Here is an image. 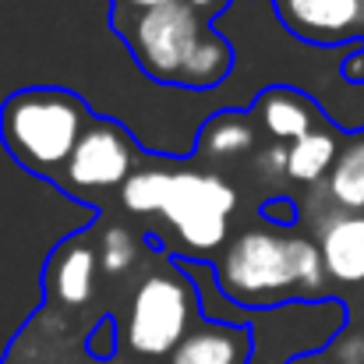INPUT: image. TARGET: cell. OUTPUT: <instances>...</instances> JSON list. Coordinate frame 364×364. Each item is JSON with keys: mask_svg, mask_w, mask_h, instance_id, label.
I'll list each match as a JSON object with an SVG mask.
<instances>
[{"mask_svg": "<svg viewBox=\"0 0 364 364\" xmlns=\"http://www.w3.org/2000/svg\"><path fill=\"white\" fill-rule=\"evenodd\" d=\"M230 68H234V50H230V43H227L220 32L209 28V32L202 36L198 50L191 53V60L184 64V71H181V78H177V89H191V92L216 89V85L227 82Z\"/></svg>", "mask_w": 364, "mask_h": 364, "instance_id": "cell-12", "label": "cell"}, {"mask_svg": "<svg viewBox=\"0 0 364 364\" xmlns=\"http://www.w3.org/2000/svg\"><path fill=\"white\" fill-rule=\"evenodd\" d=\"M46 283H50V294L60 304H68V308L85 304L96 290V255H92V247L82 237L60 244L50 258Z\"/></svg>", "mask_w": 364, "mask_h": 364, "instance_id": "cell-10", "label": "cell"}, {"mask_svg": "<svg viewBox=\"0 0 364 364\" xmlns=\"http://www.w3.org/2000/svg\"><path fill=\"white\" fill-rule=\"evenodd\" d=\"M287 163H290V145H269V149H262L255 156V170L269 184H276V181L287 177Z\"/></svg>", "mask_w": 364, "mask_h": 364, "instance_id": "cell-19", "label": "cell"}, {"mask_svg": "<svg viewBox=\"0 0 364 364\" xmlns=\"http://www.w3.org/2000/svg\"><path fill=\"white\" fill-rule=\"evenodd\" d=\"M258 213H262V220H265L269 227H279V230L297 223V205H294V198H283V195H279V198H269Z\"/></svg>", "mask_w": 364, "mask_h": 364, "instance_id": "cell-20", "label": "cell"}, {"mask_svg": "<svg viewBox=\"0 0 364 364\" xmlns=\"http://www.w3.org/2000/svg\"><path fill=\"white\" fill-rule=\"evenodd\" d=\"M202 11L191 7L188 0H170L149 11H138L131 28H127V46L138 60V68L159 82V85H177L184 64L198 50L205 36Z\"/></svg>", "mask_w": 364, "mask_h": 364, "instance_id": "cell-5", "label": "cell"}, {"mask_svg": "<svg viewBox=\"0 0 364 364\" xmlns=\"http://www.w3.org/2000/svg\"><path fill=\"white\" fill-rule=\"evenodd\" d=\"M89 124V103L71 89H18L0 107V141L25 170L57 173Z\"/></svg>", "mask_w": 364, "mask_h": 364, "instance_id": "cell-2", "label": "cell"}, {"mask_svg": "<svg viewBox=\"0 0 364 364\" xmlns=\"http://www.w3.org/2000/svg\"><path fill=\"white\" fill-rule=\"evenodd\" d=\"M191 7H198V11H205V7H213V4H220V0H188Z\"/></svg>", "mask_w": 364, "mask_h": 364, "instance_id": "cell-24", "label": "cell"}, {"mask_svg": "<svg viewBox=\"0 0 364 364\" xmlns=\"http://www.w3.org/2000/svg\"><path fill=\"white\" fill-rule=\"evenodd\" d=\"M117 322L110 318V315H103L96 326H92V333H89V340H85V350L96 358V361H110L114 354H117Z\"/></svg>", "mask_w": 364, "mask_h": 364, "instance_id": "cell-18", "label": "cell"}, {"mask_svg": "<svg viewBox=\"0 0 364 364\" xmlns=\"http://www.w3.org/2000/svg\"><path fill=\"white\" fill-rule=\"evenodd\" d=\"M251 347V329L244 322L202 318L163 364H247Z\"/></svg>", "mask_w": 364, "mask_h": 364, "instance_id": "cell-8", "label": "cell"}, {"mask_svg": "<svg viewBox=\"0 0 364 364\" xmlns=\"http://www.w3.org/2000/svg\"><path fill=\"white\" fill-rule=\"evenodd\" d=\"M326 276L318 244L272 230H244L220 262V290L234 304H265L294 287L315 294L326 287Z\"/></svg>", "mask_w": 364, "mask_h": 364, "instance_id": "cell-1", "label": "cell"}, {"mask_svg": "<svg viewBox=\"0 0 364 364\" xmlns=\"http://www.w3.org/2000/svg\"><path fill=\"white\" fill-rule=\"evenodd\" d=\"M290 364H336V361H326V358H318V354H301V358H294Z\"/></svg>", "mask_w": 364, "mask_h": 364, "instance_id": "cell-22", "label": "cell"}, {"mask_svg": "<svg viewBox=\"0 0 364 364\" xmlns=\"http://www.w3.org/2000/svg\"><path fill=\"white\" fill-rule=\"evenodd\" d=\"M318 247L336 283H364V213H336L322 223Z\"/></svg>", "mask_w": 364, "mask_h": 364, "instance_id": "cell-9", "label": "cell"}, {"mask_svg": "<svg viewBox=\"0 0 364 364\" xmlns=\"http://www.w3.org/2000/svg\"><path fill=\"white\" fill-rule=\"evenodd\" d=\"M329 198L343 213H364V131L354 134L347 145H340L336 166L326 177Z\"/></svg>", "mask_w": 364, "mask_h": 364, "instance_id": "cell-14", "label": "cell"}, {"mask_svg": "<svg viewBox=\"0 0 364 364\" xmlns=\"http://www.w3.org/2000/svg\"><path fill=\"white\" fill-rule=\"evenodd\" d=\"M166 188H170V170H134L121 188V202L127 213L134 216H159V205L166 198Z\"/></svg>", "mask_w": 364, "mask_h": 364, "instance_id": "cell-16", "label": "cell"}, {"mask_svg": "<svg viewBox=\"0 0 364 364\" xmlns=\"http://www.w3.org/2000/svg\"><path fill=\"white\" fill-rule=\"evenodd\" d=\"M131 7H138V11H149V7H159V4H170V0H127Z\"/></svg>", "mask_w": 364, "mask_h": 364, "instance_id": "cell-23", "label": "cell"}, {"mask_svg": "<svg viewBox=\"0 0 364 364\" xmlns=\"http://www.w3.org/2000/svg\"><path fill=\"white\" fill-rule=\"evenodd\" d=\"M255 114L276 141H297L308 131H315V121H318V110L297 89H283V85L262 92L255 100Z\"/></svg>", "mask_w": 364, "mask_h": 364, "instance_id": "cell-11", "label": "cell"}, {"mask_svg": "<svg viewBox=\"0 0 364 364\" xmlns=\"http://www.w3.org/2000/svg\"><path fill=\"white\" fill-rule=\"evenodd\" d=\"M340 156V141L333 131H308L304 138L290 141V163H287V177L297 184H318L322 177L333 173Z\"/></svg>", "mask_w": 364, "mask_h": 364, "instance_id": "cell-13", "label": "cell"}, {"mask_svg": "<svg viewBox=\"0 0 364 364\" xmlns=\"http://www.w3.org/2000/svg\"><path fill=\"white\" fill-rule=\"evenodd\" d=\"M333 358H336V364H364V336L361 333H336Z\"/></svg>", "mask_w": 364, "mask_h": 364, "instance_id": "cell-21", "label": "cell"}, {"mask_svg": "<svg viewBox=\"0 0 364 364\" xmlns=\"http://www.w3.org/2000/svg\"><path fill=\"white\" fill-rule=\"evenodd\" d=\"M134 258H138V241L131 237V230L127 227H107V234L100 241V265H103V272L121 276V272H127L134 265Z\"/></svg>", "mask_w": 364, "mask_h": 364, "instance_id": "cell-17", "label": "cell"}, {"mask_svg": "<svg viewBox=\"0 0 364 364\" xmlns=\"http://www.w3.org/2000/svg\"><path fill=\"white\" fill-rule=\"evenodd\" d=\"M279 14L294 36L311 43H343L364 28V0H279Z\"/></svg>", "mask_w": 364, "mask_h": 364, "instance_id": "cell-7", "label": "cell"}, {"mask_svg": "<svg viewBox=\"0 0 364 364\" xmlns=\"http://www.w3.org/2000/svg\"><path fill=\"white\" fill-rule=\"evenodd\" d=\"M134 173V141L121 124L107 117H92L85 127L82 141L75 145L64 181L71 188L85 191H107V188H124V181Z\"/></svg>", "mask_w": 364, "mask_h": 364, "instance_id": "cell-6", "label": "cell"}, {"mask_svg": "<svg viewBox=\"0 0 364 364\" xmlns=\"http://www.w3.org/2000/svg\"><path fill=\"white\" fill-rule=\"evenodd\" d=\"M198 141L213 159H234L255 145V127L247 121V114H220L205 124Z\"/></svg>", "mask_w": 364, "mask_h": 364, "instance_id": "cell-15", "label": "cell"}, {"mask_svg": "<svg viewBox=\"0 0 364 364\" xmlns=\"http://www.w3.org/2000/svg\"><path fill=\"white\" fill-rule=\"evenodd\" d=\"M234 209H237V191L220 173L177 170L170 173L159 216L170 223V230L184 241L188 251L209 255L227 241Z\"/></svg>", "mask_w": 364, "mask_h": 364, "instance_id": "cell-4", "label": "cell"}, {"mask_svg": "<svg viewBox=\"0 0 364 364\" xmlns=\"http://www.w3.org/2000/svg\"><path fill=\"white\" fill-rule=\"evenodd\" d=\"M195 287L184 276L152 272L138 283L127 311V347L145 361H166L191 333Z\"/></svg>", "mask_w": 364, "mask_h": 364, "instance_id": "cell-3", "label": "cell"}]
</instances>
